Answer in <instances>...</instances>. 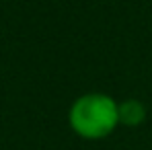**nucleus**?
Masks as SVG:
<instances>
[{"instance_id": "nucleus-1", "label": "nucleus", "mask_w": 152, "mask_h": 150, "mask_svg": "<svg viewBox=\"0 0 152 150\" xmlns=\"http://www.w3.org/2000/svg\"><path fill=\"white\" fill-rule=\"evenodd\" d=\"M119 103L105 93H86L72 103L68 124L84 140H103L119 125Z\"/></svg>"}, {"instance_id": "nucleus-2", "label": "nucleus", "mask_w": 152, "mask_h": 150, "mask_svg": "<svg viewBox=\"0 0 152 150\" xmlns=\"http://www.w3.org/2000/svg\"><path fill=\"white\" fill-rule=\"evenodd\" d=\"M119 111V125H126V127H138L146 121V105L140 99H126L119 103L117 107Z\"/></svg>"}]
</instances>
